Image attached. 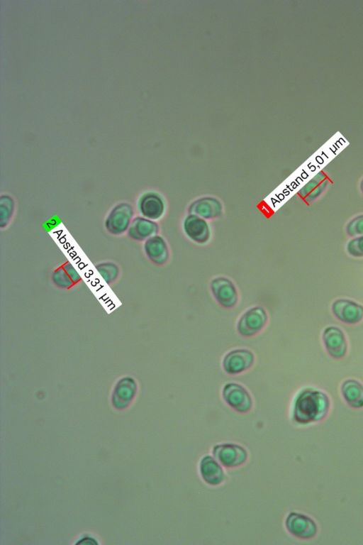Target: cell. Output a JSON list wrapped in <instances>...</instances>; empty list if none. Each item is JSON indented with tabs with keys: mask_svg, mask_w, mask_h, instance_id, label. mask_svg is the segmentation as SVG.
I'll return each instance as SVG.
<instances>
[{
	"mask_svg": "<svg viewBox=\"0 0 363 545\" xmlns=\"http://www.w3.org/2000/svg\"><path fill=\"white\" fill-rule=\"evenodd\" d=\"M330 407L328 396L323 391L306 387L294 397L291 415L293 420L301 425H307L323 420Z\"/></svg>",
	"mask_w": 363,
	"mask_h": 545,
	"instance_id": "cell-1",
	"label": "cell"
},
{
	"mask_svg": "<svg viewBox=\"0 0 363 545\" xmlns=\"http://www.w3.org/2000/svg\"><path fill=\"white\" fill-rule=\"evenodd\" d=\"M267 320V314L263 307H253L245 311L240 317L237 324V331L242 336H253L264 328Z\"/></svg>",
	"mask_w": 363,
	"mask_h": 545,
	"instance_id": "cell-2",
	"label": "cell"
},
{
	"mask_svg": "<svg viewBox=\"0 0 363 545\" xmlns=\"http://www.w3.org/2000/svg\"><path fill=\"white\" fill-rule=\"evenodd\" d=\"M133 208L126 202H121L112 208L105 220V227L113 235L127 232L133 219Z\"/></svg>",
	"mask_w": 363,
	"mask_h": 545,
	"instance_id": "cell-3",
	"label": "cell"
},
{
	"mask_svg": "<svg viewBox=\"0 0 363 545\" xmlns=\"http://www.w3.org/2000/svg\"><path fill=\"white\" fill-rule=\"evenodd\" d=\"M212 453L223 467L228 468L240 466L247 459V451L242 446L232 443L216 445Z\"/></svg>",
	"mask_w": 363,
	"mask_h": 545,
	"instance_id": "cell-4",
	"label": "cell"
},
{
	"mask_svg": "<svg viewBox=\"0 0 363 545\" xmlns=\"http://www.w3.org/2000/svg\"><path fill=\"white\" fill-rule=\"evenodd\" d=\"M222 396L225 403L238 412L247 413L252 409V399L250 393L238 383H226L223 387Z\"/></svg>",
	"mask_w": 363,
	"mask_h": 545,
	"instance_id": "cell-5",
	"label": "cell"
},
{
	"mask_svg": "<svg viewBox=\"0 0 363 545\" xmlns=\"http://www.w3.org/2000/svg\"><path fill=\"white\" fill-rule=\"evenodd\" d=\"M216 301L223 308H233L238 302V293L235 284L225 277H217L210 284Z\"/></svg>",
	"mask_w": 363,
	"mask_h": 545,
	"instance_id": "cell-6",
	"label": "cell"
},
{
	"mask_svg": "<svg viewBox=\"0 0 363 545\" xmlns=\"http://www.w3.org/2000/svg\"><path fill=\"white\" fill-rule=\"evenodd\" d=\"M285 526L288 532L301 539H310L318 533V526L308 516L295 512L286 518Z\"/></svg>",
	"mask_w": 363,
	"mask_h": 545,
	"instance_id": "cell-7",
	"label": "cell"
},
{
	"mask_svg": "<svg viewBox=\"0 0 363 545\" xmlns=\"http://www.w3.org/2000/svg\"><path fill=\"white\" fill-rule=\"evenodd\" d=\"M137 207L142 216L157 221L164 216L166 204L160 194L154 191H147L140 196Z\"/></svg>",
	"mask_w": 363,
	"mask_h": 545,
	"instance_id": "cell-8",
	"label": "cell"
},
{
	"mask_svg": "<svg viewBox=\"0 0 363 545\" xmlns=\"http://www.w3.org/2000/svg\"><path fill=\"white\" fill-rule=\"evenodd\" d=\"M255 362L253 353L245 348H236L227 353L222 365L228 375H238L250 369Z\"/></svg>",
	"mask_w": 363,
	"mask_h": 545,
	"instance_id": "cell-9",
	"label": "cell"
},
{
	"mask_svg": "<svg viewBox=\"0 0 363 545\" xmlns=\"http://www.w3.org/2000/svg\"><path fill=\"white\" fill-rule=\"evenodd\" d=\"M183 231L191 241L204 245L211 239V228L207 220L196 215L188 214L182 224Z\"/></svg>",
	"mask_w": 363,
	"mask_h": 545,
	"instance_id": "cell-10",
	"label": "cell"
},
{
	"mask_svg": "<svg viewBox=\"0 0 363 545\" xmlns=\"http://www.w3.org/2000/svg\"><path fill=\"white\" fill-rule=\"evenodd\" d=\"M333 315L341 322L356 324L363 319V305L348 299H337L331 306Z\"/></svg>",
	"mask_w": 363,
	"mask_h": 545,
	"instance_id": "cell-11",
	"label": "cell"
},
{
	"mask_svg": "<svg viewBox=\"0 0 363 545\" xmlns=\"http://www.w3.org/2000/svg\"><path fill=\"white\" fill-rule=\"evenodd\" d=\"M322 339L326 351L332 358L340 359L346 355L347 341L341 329L334 326L326 327Z\"/></svg>",
	"mask_w": 363,
	"mask_h": 545,
	"instance_id": "cell-12",
	"label": "cell"
},
{
	"mask_svg": "<svg viewBox=\"0 0 363 545\" xmlns=\"http://www.w3.org/2000/svg\"><path fill=\"white\" fill-rule=\"evenodd\" d=\"M188 214L196 215L206 220L218 219L223 215V205L216 197H202L190 204Z\"/></svg>",
	"mask_w": 363,
	"mask_h": 545,
	"instance_id": "cell-13",
	"label": "cell"
},
{
	"mask_svg": "<svg viewBox=\"0 0 363 545\" xmlns=\"http://www.w3.org/2000/svg\"><path fill=\"white\" fill-rule=\"evenodd\" d=\"M159 229V225L155 221L136 216L130 224L127 235L133 240L145 241L149 238L157 235Z\"/></svg>",
	"mask_w": 363,
	"mask_h": 545,
	"instance_id": "cell-14",
	"label": "cell"
},
{
	"mask_svg": "<svg viewBox=\"0 0 363 545\" xmlns=\"http://www.w3.org/2000/svg\"><path fill=\"white\" fill-rule=\"evenodd\" d=\"M143 247L147 258L152 263L162 265L168 261L169 248L162 236L157 234L149 238L145 241Z\"/></svg>",
	"mask_w": 363,
	"mask_h": 545,
	"instance_id": "cell-15",
	"label": "cell"
},
{
	"mask_svg": "<svg viewBox=\"0 0 363 545\" xmlns=\"http://www.w3.org/2000/svg\"><path fill=\"white\" fill-rule=\"evenodd\" d=\"M199 473L203 480L208 485L216 486L225 480L223 466L211 456H203L199 463Z\"/></svg>",
	"mask_w": 363,
	"mask_h": 545,
	"instance_id": "cell-16",
	"label": "cell"
},
{
	"mask_svg": "<svg viewBox=\"0 0 363 545\" xmlns=\"http://www.w3.org/2000/svg\"><path fill=\"white\" fill-rule=\"evenodd\" d=\"M137 390V384L131 377H123L116 384L113 392L112 401L117 408L126 407L134 398Z\"/></svg>",
	"mask_w": 363,
	"mask_h": 545,
	"instance_id": "cell-17",
	"label": "cell"
},
{
	"mask_svg": "<svg viewBox=\"0 0 363 545\" xmlns=\"http://www.w3.org/2000/svg\"><path fill=\"white\" fill-rule=\"evenodd\" d=\"M340 390L344 400L350 407L363 408V385L360 382L354 379L345 380Z\"/></svg>",
	"mask_w": 363,
	"mask_h": 545,
	"instance_id": "cell-18",
	"label": "cell"
},
{
	"mask_svg": "<svg viewBox=\"0 0 363 545\" xmlns=\"http://www.w3.org/2000/svg\"><path fill=\"white\" fill-rule=\"evenodd\" d=\"M15 203L13 198L7 194H2L0 197V226L1 229L6 227L9 223L13 211Z\"/></svg>",
	"mask_w": 363,
	"mask_h": 545,
	"instance_id": "cell-19",
	"label": "cell"
},
{
	"mask_svg": "<svg viewBox=\"0 0 363 545\" xmlns=\"http://www.w3.org/2000/svg\"><path fill=\"white\" fill-rule=\"evenodd\" d=\"M96 268L108 285L113 282L119 275L117 265L112 262H104L96 265Z\"/></svg>",
	"mask_w": 363,
	"mask_h": 545,
	"instance_id": "cell-20",
	"label": "cell"
},
{
	"mask_svg": "<svg viewBox=\"0 0 363 545\" xmlns=\"http://www.w3.org/2000/svg\"><path fill=\"white\" fill-rule=\"evenodd\" d=\"M51 280L55 286L61 289H69L75 285L62 266L53 271Z\"/></svg>",
	"mask_w": 363,
	"mask_h": 545,
	"instance_id": "cell-21",
	"label": "cell"
},
{
	"mask_svg": "<svg viewBox=\"0 0 363 545\" xmlns=\"http://www.w3.org/2000/svg\"><path fill=\"white\" fill-rule=\"evenodd\" d=\"M345 231L352 238L363 236V214L352 218L346 225Z\"/></svg>",
	"mask_w": 363,
	"mask_h": 545,
	"instance_id": "cell-22",
	"label": "cell"
},
{
	"mask_svg": "<svg viewBox=\"0 0 363 545\" xmlns=\"http://www.w3.org/2000/svg\"><path fill=\"white\" fill-rule=\"evenodd\" d=\"M347 253L354 258H363V236L352 238L346 245Z\"/></svg>",
	"mask_w": 363,
	"mask_h": 545,
	"instance_id": "cell-23",
	"label": "cell"
},
{
	"mask_svg": "<svg viewBox=\"0 0 363 545\" xmlns=\"http://www.w3.org/2000/svg\"><path fill=\"white\" fill-rule=\"evenodd\" d=\"M327 177L323 172L316 174L308 182H307L299 191L298 194L304 199L312 190H313L319 184H320Z\"/></svg>",
	"mask_w": 363,
	"mask_h": 545,
	"instance_id": "cell-24",
	"label": "cell"
},
{
	"mask_svg": "<svg viewBox=\"0 0 363 545\" xmlns=\"http://www.w3.org/2000/svg\"><path fill=\"white\" fill-rule=\"evenodd\" d=\"M330 183L328 178H326L320 184H319L313 190H312L303 200L307 203H311L318 199L326 189Z\"/></svg>",
	"mask_w": 363,
	"mask_h": 545,
	"instance_id": "cell-25",
	"label": "cell"
},
{
	"mask_svg": "<svg viewBox=\"0 0 363 545\" xmlns=\"http://www.w3.org/2000/svg\"><path fill=\"white\" fill-rule=\"evenodd\" d=\"M62 266L74 284L78 283L81 280L80 275L69 262L65 263Z\"/></svg>",
	"mask_w": 363,
	"mask_h": 545,
	"instance_id": "cell-26",
	"label": "cell"
},
{
	"mask_svg": "<svg viewBox=\"0 0 363 545\" xmlns=\"http://www.w3.org/2000/svg\"><path fill=\"white\" fill-rule=\"evenodd\" d=\"M359 189H360V191H361L362 194H363V178L362 179V180L360 182Z\"/></svg>",
	"mask_w": 363,
	"mask_h": 545,
	"instance_id": "cell-27",
	"label": "cell"
}]
</instances>
